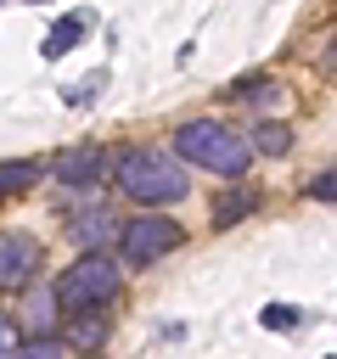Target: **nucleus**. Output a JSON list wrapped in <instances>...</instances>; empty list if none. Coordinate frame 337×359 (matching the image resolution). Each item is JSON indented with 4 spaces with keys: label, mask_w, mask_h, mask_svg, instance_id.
<instances>
[{
    "label": "nucleus",
    "mask_w": 337,
    "mask_h": 359,
    "mask_svg": "<svg viewBox=\"0 0 337 359\" xmlns=\"http://www.w3.org/2000/svg\"><path fill=\"white\" fill-rule=\"evenodd\" d=\"M118 191H124L129 202L163 208V202H180V196L191 191V180H185V168H180L174 151H163V146H135V151L118 157Z\"/></svg>",
    "instance_id": "nucleus-1"
},
{
    "label": "nucleus",
    "mask_w": 337,
    "mask_h": 359,
    "mask_svg": "<svg viewBox=\"0 0 337 359\" xmlns=\"http://www.w3.org/2000/svg\"><path fill=\"white\" fill-rule=\"evenodd\" d=\"M174 157H185V163H197V168H213V174H230V180H242L247 163H253L247 135H236V129L219 123V118H185V123L174 129Z\"/></svg>",
    "instance_id": "nucleus-2"
},
{
    "label": "nucleus",
    "mask_w": 337,
    "mask_h": 359,
    "mask_svg": "<svg viewBox=\"0 0 337 359\" xmlns=\"http://www.w3.org/2000/svg\"><path fill=\"white\" fill-rule=\"evenodd\" d=\"M118 286H124V275H118V264L112 258H101V252H84L62 280H56V303L62 309H79V314H95L101 303H112L118 297Z\"/></svg>",
    "instance_id": "nucleus-3"
},
{
    "label": "nucleus",
    "mask_w": 337,
    "mask_h": 359,
    "mask_svg": "<svg viewBox=\"0 0 337 359\" xmlns=\"http://www.w3.org/2000/svg\"><path fill=\"white\" fill-rule=\"evenodd\" d=\"M118 247H124V264L146 269V264H157L180 247V224L163 219V213H135L129 224H118Z\"/></svg>",
    "instance_id": "nucleus-4"
},
{
    "label": "nucleus",
    "mask_w": 337,
    "mask_h": 359,
    "mask_svg": "<svg viewBox=\"0 0 337 359\" xmlns=\"http://www.w3.org/2000/svg\"><path fill=\"white\" fill-rule=\"evenodd\" d=\"M39 236H28V230H17V224H0V292H22V286H34V275H39Z\"/></svg>",
    "instance_id": "nucleus-5"
},
{
    "label": "nucleus",
    "mask_w": 337,
    "mask_h": 359,
    "mask_svg": "<svg viewBox=\"0 0 337 359\" xmlns=\"http://www.w3.org/2000/svg\"><path fill=\"white\" fill-rule=\"evenodd\" d=\"M101 168H107V157H101V146H67L62 157H56V185L62 191H95L101 185Z\"/></svg>",
    "instance_id": "nucleus-6"
},
{
    "label": "nucleus",
    "mask_w": 337,
    "mask_h": 359,
    "mask_svg": "<svg viewBox=\"0 0 337 359\" xmlns=\"http://www.w3.org/2000/svg\"><path fill=\"white\" fill-rule=\"evenodd\" d=\"M84 28H90V17H84V11H67V17H56V22H51V34H45V45H39V56H45V62L67 56V50L84 39Z\"/></svg>",
    "instance_id": "nucleus-7"
},
{
    "label": "nucleus",
    "mask_w": 337,
    "mask_h": 359,
    "mask_svg": "<svg viewBox=\"0 0 337 359\" xmlns=\"http://www.w3.org/2000/svg\"><path fill=\"white\" fill-rule=\"evenodd\" d=\"M247 151L286 157V151H292V129H286V123H258V129H253V140H247Z\"/></svg>",
    "instance_id": "nucleus-8"
},
{
    "label": "nucleus",
    "mask_w": 337,
    "mask_h": 359,
    "mask_svg": "<svg viewBox=\"0 0 337 359\" xmlns=\"http://www.w3.org/2000/svg\"><path fill=\"white\" fill-rule=\"evenodd\" d=\"M107 230H112V213H107V208H90V213H79V219H73V230H67V236H73L79 247H90V252H95V241H101Z\"/></svg>",
    "instance_id": "nucleus-9"
},
{
    "label": "nucleus",
    "mask_w": 337,
    "mask_h": 359,
    "mask_svg": "<svg viewBox=\"0 0 337 359\" xmlns=\"http://www.w3.org/2000/svg\"><path fill=\"white\" fill-rule=\"evenodd\" d=\"M28 292V325H34V337H51V325H56V297L45 292V286H22Z\"/></svg>",
    "instance_id": "nucleus-10"
},
{
    "label": "nucleus",
    "mask_w": 337,
    "mask_h": 359,
    "mask_svg": "<svg viewBox=\"0 0 337 359\" xmlns=\"http://www.w3.org/2000/svg\"><path fill=\"white\" fill-rule=\"evenodd\" d=\"M253 208H258V191H230V196H219L213 219H219V230H230V224H242Z\"/></svg>",
    "instance_id": "nucleus-11"
},
{
    "label": "nucleus",
    "mask_w": 337,
    "mask_h": 359,
    "mask_svg": "<svg viewBox=\"0 0 337 359\" xmlns=\"http://www.w3.org/2000/svg\"><path fill=\"white\" fill-rule=\"evenodd\" d=\"M39 185V163H0V196Z\"/></svg>",
    "instance_id": "nucleus-12"
},
{
    "label": "nucleus",
    "mask_w": 337,
    "mask_h": 359,
    "mask_svg": "<svg viewBox=\"0 0 337 359\" xmlns=\"http://www.w3.org/2000/svg\"><path fill=\"white\" fill-rule=\"evenodd\" d=\"M11 359H67V348L56 337H28V342L11 348Z\"/></svg>",
    "instance_id": "nucleus-13"
},
{
    "label": "nucleus",
    "mask_w": 337,
    "mask_h": 359,
    "mask_svg": "<svg viewBox=\"0 0 337 359\" xmlns=\"http://www.w3.org/2000/svg\"><path fill=\"white\" fill-rule=\"evenodd\" d=\"M73 342H79V348H101V342H107V320H101V314H79V320H73Z\"/></svg>",
    "instance_id": "nucleus-14"
},
{
    "label": "nucleus",
    "mask_w": 337,
    "mask_h": 359,
    "mask_svg": "<svg viewBox=\"0 0 337 359\" xmlns=\"http://www.w3.org/2000/svg\"><path fill=\"white\" fill-rule=\"evenodd\" d=\"M258 320H264V331H292L303 314H298L292 303H264V309H258Z\"/></svg>",
    "instance_id": "nucleus-15"
},
{
    "label": "nucleus",
    "mask_w": 337,
    "mask_h": 359,
    "mask_svg": "<svg viewBox=\"0 0 337 359\" xmlns=\"http://www.w3.org/2000/svg\"><path fill=\"white\" fill-rule=\"evenodd\" d=\"M95 90H101V79H84V84H67L62 95H67V107H90V101H95Z\"/></svg>",
    "instance_id": "nucleus-16"
},
{
    "label": "nucleus",
    "mask_w": 337,
    "mask_h": 359,
    "mask_svg": "<svg viewBox=\"0 0 337 359\" xmlns=\"http://www.w3.org/2000/svg\"><path fill=\"white\" fill-rule=\"evenodd\" d=\"M11 348H17V320L0 314V359H11Z\"/></svg>",
    "instance_id": "nucleus-17"
},
{
    "label": "nucleus",
    "mask_w": 337,
    "mask_h": 359,
    "mask_svg": "<svg viewBox=\"0 0 337 359\" xmlns=\"http://www.w3.org/2000/svg\"><path fill=\"white\" fill-rule=\"evenodd\" d=\"M309 196H320V202H331L337 191H331V168H320L315 180H309Z\"/></svg>",
    "instance_id": "nucleus-18"
}]
</instances>
